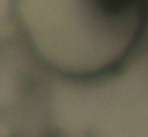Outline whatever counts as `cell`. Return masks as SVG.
Instances as JSON below:
<instances>
[{"mask_svg":"<svg viewBox=\"0 0 148 137\" xmlns=\"http://www.w3.org/2000/svg\"><path fill=\"white\" fill-rule=\"evenodd\" d=\"M35 43L53 57L108 62L134 45L148 0H23Z\"/></svg>","mask_w":148,"mask_h":137,"instance_id":"cell-1","label":"cell"}]
</instances>
